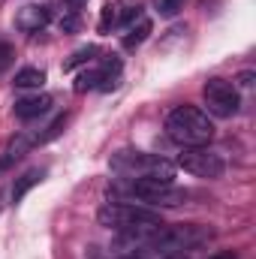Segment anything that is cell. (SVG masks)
Returning a JSON list of instances; mask_svg holds the SVG:
<instances>
[{"mask_svg": "<svg viewBox=\"0 0 256 259\" xmlns=\"http://www.w3.org/2000/svg\"><path fill=\"white\" fill-rule=\"evenodd\" d=\"M166 133L181 148H208L214 139V124H211L208 112H202L196 106H178L166 118Z\"/></svg>", "mask_w": 256, "mask_h": 259, "instance_id": "obj_1", "label": "cell"}, {"mask_svg": "<svg viewBox=\"0 0 256 259\" xmlns=\"http://www.w3.org/2000/svg\"><path fill=\"white\" fill-rule=\"evenodd\" d=\"M112 169L121 178H136V181H157V184H172L175 166L160 157V154H145V151H118L112 157Z\"/></svg>", "mask_w": 256, "mask_h": 259, "instance_id": "obj_2", "label": "cell"}, {"mask_svg": "<svg viewBox=\"0 0 256 259\" xmlns=\"http://www.w3.org/2000/svg\"><path fill=\"white\" fill-rule=\"evenodd\" d=\"M100 226L115 229V232H142V229H160L166 226L154 208L145 205H130V202H109L97 211Z\"/></svg>", "mask_w": 256, "mask_h": 259, "instance_id": "obj_3", "label": "cell"}, {"mask_svg": "<svg viewBox=\"0 0 256 259\" xmlns=\"http://www.w3.org/2000/svg\"><path fill=\"white\" fill-rule=\"evenodd\" d=\"M202 97H205V106L214 118H232L241 109V94L226 78H208L202 88Z\"/></svg>", "mask_w": 256, "mask_h": 259, "instance_id": "obj_4", "label": "cell"}, {"mask_svg": "<svg viewBox=\"0 0 256 259\" xmlns=\"http://www.w3.org/2000/svg\"><path fill=\"white\" fill-rule=\"evenodd\" d=\"M178 166L184 172L196 175V178H208V181H214V178H220L226 172L223 157L214 154V151H208V148H184L178 154Z\"/></svg>", "mask_w": 256, "mask_h": 259, "instance_id": "obj_5", "label": "cell"}, {"mask_svg": "<svg viewBox=\"0 0 256 259\" xmlns=\"http://www.w3.org/2000/svg\"><path fill=\"white\" fill-rule=\"evenodd\" d=\"M49 21H52V9L42 6V3H27V6H21V9L15 12V27L24 30V33H36V30H42Z\"/></svg>", "mask_w": 256, "mask_h": 259, "instance_id": "obj_6", "label": "cell"}, {"mask_svg": "<svg viewBox=\"0 0 256 259\" xmlns=\"http://www.w3.org/2000/svg\"><path fill=\"white\" fill-rule=\"evenodd\" d=\"M49 109H52V97H46V94H36V97H24V100H18V103L12 106L15 118H21V121H33V118L46 115Z\"/></svg>", "mask_w": 256, "mask_h": 259, "instance_id": "obj_7", "label": "cell"}, {"mask_svg": "<svg viewBox=\"0 0 256 259\" xmlns=\"http://www.w3.org/2000/svg\"><path fill=\"white\" fill-rule=\"evenodd\" d=\"M30 145H33V139H30V136H15V139L6 145V151L0 154V172H3V169H9L12 163H18V160L30 151Z\"/></svg>", "mask_w": 256, "mask_h": 259, "instance_id": "obj_8", "label": "cell"}, {"mask_svg": "<svg viewBox=\"0 0 256 259\" xmlns=\"http://www.w3.org/2000/svg\"><path fill=\"white\" fill-rule=\"evenodd\" d=\"M42 178H46V169H27L21 178H15V184H12V202L18 205V202L30 193V190H33Z\"/></svg>", "mask_w": 256, "mask_h": 259, "instance_id": "obj_9", "label": "cell"}, {"mask_svg": "<svg viewBox=\"0 0 256 259\" xmlns=\"http://www.w3.org/2000/svg\"><path fill=\"white\" fill-rule=\"evenodd\" d=\"M148 33H151V21L142 15V18H136V24H130L127 33H124V49H139L145 39H148Z\"/></svg>", "mask_w": 256, "mask_h": 259, "instance_id": "obj_10", "label": "cell"}, {"mask_svg": "<svg viewBox=\"0 0 256 259\" xmlns=\"http://www.w3.org/2000/svg\"><path fill=\"white\" fill-rule=\"evenodd\" d=\"M42 81H46V72L42 69H36V66H24V69H18L15 72V88H42Z\"/></svg>", "mask_w": 256, "mask_h": 259, "instance_id": "obj_11", "label": "cell"}, {"mask_svg": "<svg viewBox=\"0 0 256 259\" xmlns=\"http://www.w3.org/2000/svg\"><path fill=\"white\" fill-rule=\"evenodd\" d=\"M66 127V115H58L49 127H46V133H39V136H33V145H46V142H52V139H58L61 136V130Z\"/></svg>", "mask_w": 256, "mask_h": 259, "instance_id": "obj_12", "label": "cell"}, {"mask_svg": "<svg viewBox=\"0 0 256 259\" xmlns=\"http://www.w3.org/2000/svg\"><path fill=\"white\" fill-rule=\"evenodd\" d=\"M97 55V46H84V49H78V52H72V58L64 64V69H75V66H81V64H88L91 58Z\"/></svg>", "mask_w": 256, "mask_h": 259, "instance_id": "obj_13", "label": "cell"}, {"mask_svg": "<svg viewBox=\"0 0 256 259\" xmlns=\"http://www.w3.org/2000/svg\"><path fill=\"white\" fill-rule=\"evenodd\" d=\"M115 21H118V12H115V6H112V3H106V6H103V15H100V24H97V27H100V33H109Z\"/></svg>", "mask_w": 256, "mask_h": 259, "instance_id": "obj_14", "label": "cell"}, {"mask_svg": "<svg viewBox=\"0 0 256 259\" xmlns=\"http://www.w3.org/2000/svg\"><path fill=\"white\" fill-rule=\"evenodd\" d=\"M157 9H160L163 18H172L184 9V0H157Z\"/></svg>", "mask_w": 256, "mask_h": 259, "instance_id": "obj_15", "label": "cell"}, {"mask_svg": "<svg viewBox=\"0 0 256 259\" xmlns=\"http://www.w3.org/2000/svg\"><path fill=\"white\" fill-rule=\"evenodd\" d=\"M78 24H81V21H78V15H75V12H69V15L61 18V30H64V33H75V30H78Z\"/></svg>", "mask_w": 256, "mask_h": 259, "instance_id": "obj_16", "label": "cell"}, {"mask_svg": "<svg viewBox=\"0 0 256 259\" xmlns=\"http://www.w3.org/2000/svg\"><path fill=\"white\" fill-rule=\"evenodd\" d=\"M12 58H15V52H12V46H9V42H0V72H3L6 66L12 64Z\"/></svg>", "mask_w": 256, "mask_h": 259, "instance_id": "obj_17", "label": "cell"}, {"mask_svg": "<svg viewBox=\"0 0 256 259\" xmlns=\"http://www.w3.org/2000/svg\"><path fill=\"white\" fill-rule=\"evenodd\" d=\"M238 84H241V88H250V84H253V72H241V75H238Z\"/></svg>", "mask_w": 256, "mask_h": 259, "instance_id": "obj_18", "label": "cell"}, {"mask_svg": "<svg viewBox=\"0 0 256 259\" xmlns=\"http://www.w3.org/2000/svg\"><path fill=\"white\" fill-rule=\"evenodd\" d=\"M64 3L69 6V9H72V12H78V9H81V6H84L88 0H64Z\"/></svg>", "mask_w": 256, "mask_h": 259, "instance_id": "obj_19", "label": "cell"}, {"mask_svg": "<svg viewBox=\"0 0 256 259\" xmlns=\"http://www.w3.org/2000/svg\"><path fill=\"white\" fill-rule=\"evenodd\" d=\"M211 259H235V253H217V256H211Z\"/></svg>", "mask_w": 256, "mask_h": 259, "instance_id": "obj_20", "label": "cell"}, {"mask_svg": "<svg viewBox=\"0 0 256 259\" xmlns=\"http://www.w3.org/2000/svg\"><path fill=\"white\" fill-rule=\"evenodd\" d=\"M0 208H3V193H0Z\"/></svg>", "mask_w": 256, "mask_h": 259, "instance_id": "obj_21", "label": "cell"}]
</instances>
